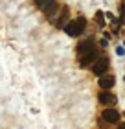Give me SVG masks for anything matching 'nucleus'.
Here are the masks:
<instances>
[{
	"label": "nucleus",
	"instance_id": "nucleus-4",
	"mask_svg": "<svg viewBox=\"0 0 125 129\" xmlns=\"http://www.w3.org/2000/svg\"><path fill=\"white\" fill-rule=\"evenodd\" d=\"M92 50H96V48H94V41L92 39H87V41H83V43L77 44V54H79V55L88 54V52H92Z\"/></svg>",
	"mask_w": 125,
	"mask_h": 129
},
{
	"label": "nucleus",
	"instance_id": "nucleus-13",
	"mask_svg": "<svg viewBox=\"0 0 125 129\" xmlns=\"http://www.w3.org/2000/svg\"><path fill=\"white\" fill-rule=\"evenodd\" d=\"M120 129H125V124H120Z\"/></svg>",
	"mask_w": 125,
	"mask_h": 129
},
{
	"label": "nucleus",
	"instance_id": "nucleus-8",
	"mask_svg": "<svg viewBox=\"0 0 125 129\" xmlns=\"http://www.w3.org/2000/svg\"><path fill=\"white\" fill-rule=\"evenodd\" d=\"M68 22V8H63L61 9V15H59V20H57V26L59 28H64Z\"/></svg>",
	"mask_w": 125,
	"mask_h": 129
},
{
	"label": "nucleus",
	"instance_id": "nucleus-14",
	"mask_svg": "<svg viewBox=\"0 0 125 129\" xmlns=\"http://www.w3.org/2000/svg\"><path fill=\"white\" fill-rule=\"evenodd\" d=\"M123 46H125V43H123Z\"/></svg>",
	"mask_w": 125,
	"mask_h": 129
},
{
	"label": "nucleus",
	"instance_id": "nucleus-7",
	"mask_svg": "<svg viewBox=\"0 0 125 129\" xmlns=\"http://www.w3.org/2000/svg\"><path fill=\"white\" fill-rule=\"evenodd\" d=\"M98 100H99V103H103V105H112V103H116V96L110 94V92H107V90L99 92Z\"/></svg>",
	"mask_w": 125,
	"mask_h": 129
},
{
	"label": "nucleus",
	"instance_id": "nucleus-9",
	"mask_svg": "<svg viewBox=\"0 0 125 129\" xmlns=\"http://www.w3.org/2000/svg\"><path fill=\"white\" fill-rule=\"evenodd\" d=\"M52 2H53V0H35V6H37L39 9H43V11H44Z\"/></svg>",
	"mask_w": 125,
	"mask_h": 129
},
{
	"label": "nucleus",
	"instance_id": "nucleus-3",
	"mask_svg": "<svg viewBox=\"0 0 125 129\" xmlns=\"http://www.w3.org/2000/svg\"><path fill=\"white\" fill-rule=\"evenodd\" d=\"M101 116H103V120L110 122V124H118V122H120V113H118L116 109H105Z\"/></svg>",
	"mask_w": 125,
	"mask_h": 129
},
{
	"label": "nucleus",
	"instance_id": "nucleus-6",
	"mask_svg": "<svg viewBox=\"0 0 125 129\" xmlns=\"http://www.w3.org/2000/svg\"><path fill=\"white\" fill-rule=\"evenodd\" d=\"M114 83H116L114 76H101V78H99V87H101L103 90L112 89V87H114Z\"/></svg>",
	"mask_w": 125,
	"mask_h": 129
},
{
	"label": "nucleus",
	"instance_id": "nucleus-12",
	"mask_svg": "<svg viewBox=\"0 0 125 129\" xmlns=\"http://www.w3.org/2000/svg\"><path fill=\"white\" fill-rule=\"evenodd\" d=\"M121 15H123V17H125V4H123V6H121Z\"/></svg>",
	"mask_w": 125,
	"mask_h": 129
},
{
	"label": "nucleus",
	"instance_id": "nucleus-5",
	"mask_svg": "<svg viewBox=\"0 0 125 129\" xmlns=\"http://www.w3.org/2000/svg\"><path fill=\"white\" fill-rule=\"evenodd\" d=\"M92 61H96V50H92V52H88V54H83L79 55V67H90Z\"/></svg>",
	"mask_w": 125,
	"mask_h": 129
},
{
	"label": "nucleus",
	"instance_id": "nucleus-10",
	"mask_svg": "<svg viewBox=\"0 0 125 129\" xmlns=\"http://www.w3.org/2000/svg\"><path fill=\"white\" fill-rule=\"evenodd\" d=\"M103 15H105L103 11H98V13H96V22H98L99 26H103V24H105V20H103Z\"/></svg>",
	"mask_w": 125,
	"mask_h": 129
},
{
	"label": "nucleus",
	"instance_id": "nucleus-11",
	"mask_svg": "<svg viewBox=\"0 0 125 129\" xmlns=\"http://www.w3.org/2000/svg\"><path fill=\"white\" fill-rule=\"evenodd\" d=\"M123 52H125V50L121 48V46H120V48H116V54H118V55H123Z\"/></svg>",
	"mask_w": 125,
	"mask_h": 129
},
{
	"label": "nucleus",
	"instance_id": "nucleus-2",
	"mask_svg": "<svg viewBox=\"0 0 125 129\" xmlns=\"http://www.w3.org/2000/svg\"><path fill=\"white\" fill-rule=\"evenodd\" d=\"M109 70V59L107 57H99V59L92 64V74L94 76H103Z\"/></svg>",
	"mask_w": 125,
	"mask_h": 129
},
{
	"label": "nucleus",
	"instance_id": "nucleus-1",
	"mask_svg": "<svg viewBox=\"0 0 125 129\" xmlns=\"http://www.w3.org/2000/svg\"><path fill=\"white\" fill-rule=\"evenodd\" d=\"M85 26H87L85 17H77L75 20L66 22V26H64V31H66L68 37H79V35L83 33V30H85Z\"/></svg>",
	"mask_w": 125,
	"mask_h": 129
}]
</instances>
